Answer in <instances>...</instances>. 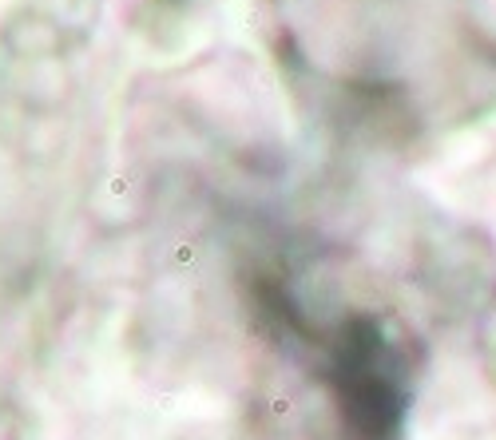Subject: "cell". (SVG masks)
<instances>
[{
    "label": "cell",
    "instance_id": "6da1fadb",
    "mask_svg": "<svg viewBox=\"0 0 496 440\" xmlns=\"http://www.w3.org/2000/svg\"><path fill=\"white\" fill-rule=\"evenodd\" d=\"M330 381L345 420L361 440H385L401 416V365L381 337V326L369 318H353L337 330L330 353Z\"/></svg>",
    "mask_w": 496,
    "mask_h": 440
}]
</instances>
